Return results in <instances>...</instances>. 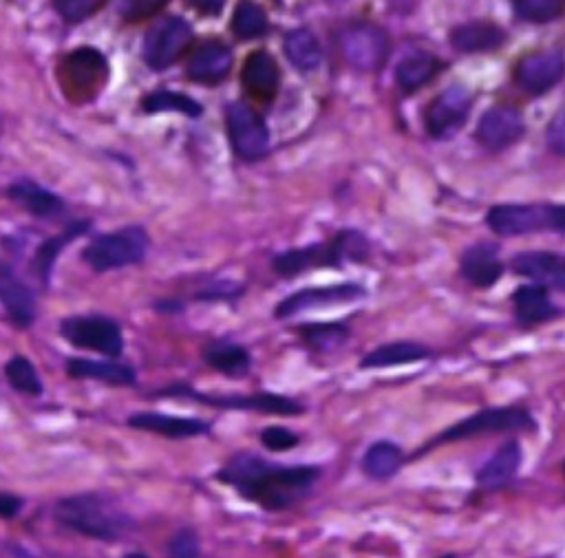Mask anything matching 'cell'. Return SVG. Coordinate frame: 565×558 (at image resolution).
Instances as JSON below:
<instances>
[{
    "instance_id": "cell-1",
    "label": "cell",
    "mask_w": 565,
    "mask_h": 558,
    "mask_svg": "<svg viewBox=\"0 0 565 558\" xmlns=\"http://www.w3.org/2000/svg\"><path fill=\"white\" fill-rule=\"evenodd\" d=\"M217 479L232 486L243 499L279 512L305 499L321 479L318 466H272L257 455H234L217 472Z\"/></svg>"
},
{
    "instance_id": "cell-2",
    "label": "cell",
    "mask_w": 565,
    "mask_h": 558,
    "mask_svg": "<svg viewBox=\"0 0 565 558\" xmlns=\"http://www.w3.org/2000/svg\"><path fill=\"white\" fill-rule=\"evenodd\" d=\"M53 517L62 528L95 541H120L133 530L131 514L104 492H80L60 499Z\"/></svg>"
},
{
    "instance_id": "cell-3",
    "label": "cell",
    "mask_w": 565,
    "mask_h": 558,
    "mask_svg": "<svg viewBox=\"0 0 565 558\" xmlns=\"http://www.w3.org/2000/svg\"><path fill=\"white\" fill-rule=\"evenodd\" d=\"M539 422L532 411L524 404H506V406H486V409L477 411L462 420L446 426L444 431L426 439L415 453L411 461H418L424 455H429L431 450L451 446L457 442H466V439L484 437V435H504V433H537Z\"/></svg>"
},
{
    "instance_id": "cell-4",
    "label": "cell",
    "mask_w": 565,
    "mask_h": 558,
    "mask_svg": "<svg viewBox=\"0 0 565 558\" xmlns=\"http://www.w3.org/2000/svg\"><path fill=\"white\" fill-rule=\"evenodd\" d=\"M369 256V243L358 230L338 232L329 243L307 245V248L287 250L274 259V272L285 278L298 276L309 270L325 267H343V263H362Z\"/></svg>"
},
{
    "instance_id": "cell-5",
    "label": "cell",
    "mask_w": 565,
    "mask_h": 558,
    "mask_svg": "<svg viewBox=\"0 0 565 558\" xmlns=\"http://www.w3.org/2000/svg\"><path fill=\"white\" fill-rule=\"evenodd\" d=\"M151 239L140 225H126V228L102 234L91 241L82 252V259L95 272L122 270L144 261Z\"/></svg>"
},
{
    "instance_id": "cell-6",
    "label": "cell",
    "mask_w": 565,
    "mask_h": 558,
    "mask_svg": "<svg viewBox=\"0 0 565 558\" xmlns=\"http://www.w3.org/2000/svg\"><path fill=\"white\" fill-rule=\"evenodd\" d=\"M60 89L76 104H84L100 95L109 80V62L98 49L80 47L62 58L58 67Z\"/></svg>"
},
{
    "instance_id": "cell-7",
    "label": "cell",
    "mask_w": 565,
    "mask_h": 558,
    "mask_svg": "<svg viewBox=\"0 0 565 558\" xmlns=\"http://www.w3.org/2000/svg\"><path fill=\"white\" fill-rule=\"evenodd\" d=\"M60 336L73 347L98 351L113 360L124 351L122 329L109 316H69L60 323Z\"/></svg>"
},
{
    "instance_id": "cell-8",
    "label": "cell",
    "mask_w": 565,
    "mask_h": 558,
    "mask_svg": "<svg viewBox=\"0 0 565 558\" xmlns=\"http://www.w3.org/2000/svg\"><path fill=\"white\" fill-rule=\"evenodd\" d=\"M159 395H179V397H193L197 402H204L208 406H217V409H232V411H259L268 415H301L305 413V406L301 402L292 400L285 395L274 393H259V395H201L190 389L188 384L168 386V389L159 391Z\"/></svg>"
},
{
    "instance_id": "cell-9",
    "label": "cell",
    "mask_w": 565,
    "mask_h": 558,
    "mask_svg": "<svg viewBox=\"0 0 565 558\" xmlns=\"http://www.w3.org/2000/svg\"><path fill=\"white\" fill-rule=\"evenodd\" d=\"M557 206L550 203H508L488 210L486 223L499 236H526L554 232Z\"/></svg>"
},
{
    "instance_id": "cell-10",
    "label": "cell",
    "mask_w": 565,
    "mask_h": 558,
    "mask_svg": "<svg viewBox=\"0 0 565 558\" xmlns=\"http://www.w3.org/2000/svg\"><path fill=\"white\" fill-rule=\"evenodd\" d=\"M193 38V27L186 20L175 16L159 20L144 40V60L155 71L168 69L193 45Z\"/></svg>"
},
{
    "instance_id": "cell-11",
    "label": "cell",
    "mask_w": 565,
    "mask_h": 558,
    "mask_svg": "<svg viewBox=\"0 0 565 558\" xmlns=\"http://www.w3.org/2000/svg\"><path fill=\"white\" fill-rule=\"evenodd\" d=\"M340 51L358 71H378L389 56V38L371 23L349 25L340 34Z\"/></svg>"
},
{
    "instance_id": "cell-12",
    "label": "cell",
    "mask_w": 565,
    "mask_h": 558,
    "mask_svg": "<svg viewBox=\"0 0 565 558\" xmlns=\"http://www.w3.org/2000/svg\"><path fill=\"white\" fill-rule=\"evenodd\" d=\"M226 122L234 153L245 162H254V159H261L268 153L270 133L257 111H252L245 104L232 102L226 111Z\"/></svg>"
},
{
    "instance_id": "cell-13",
    "label": "cell",
    "mask_w": 565,
    "mask_h": 558,
    "mask_svg": "<svg viewBox=\"0 0 565 558\" xmlns=\"http://www.w3.org/2000/svg\"><path fill=\"white\" fill-rule=\"evenodd\" d=\"M471 106V91L455 84V87L446 89L429 104V109H426V131L435 139L455 135L464 126L468 113H471Z\"/></svg>"
},
{
    "instance_id": "cell-14",
    "label": "cell",
    "mask_w": 565,
    "mask_h": 558,
    "mask_svg": "<svg viewBox=\"0 0 565 558\" xmlns=\"http://www.w3.org/2000/svg\"><path fill=\"white\" fill-rule=\"evenodd\" d=\"M362 296H365V287H360L356 283L309 287V289H301V292L283 298L274 309V318L285 320L296 314H303V311H309V309L347 305V303H354V300H360Z\"/></svg>"
},
{
    "instance_id": "cell-15",
    "label": "cell",
    "mask_w": 565,
    "mask_h": 558,
    "mask_svg": "<svg viewBox=\"0 0 565 558\" xmlns=\"http://www.w3.org/2000/svg\"><path fill=\"white\" fill-rule=\"evenodd\" d=\"M524 464V448L519 439H506L482 466L475 470V484L484 492H497L508 488L517 479Z\"/></svg>"
},
{
    "instance_id": "cell-16",
    "label": "cell",
    "mask_w": 565,
    "mask_h": 558,
    "mask_svg": "<svg viewBox=\"0 0 565 558\" xmlns=\"http://www.w3.org/2000/svg\"><path fill=\"white\" fill-rule=\"evenodd\" d=\"M524 115L515 106H493L479 120L475 137L490 150H504L524 135Z\"/></svg>"
},
{
    "instance_id": "cell-17",
    "label": "cell",
    "mask_w": 565,
    "mask_h": 558,
    "mask_svg": "<svg viewBox=\"0 0 565 558\" xmlns=\"http://www.w3.org/2000/svg\"><path fill=\"white\" fill-rule=\"evenodd\" d=\"M565 58L559 51H537L521 58L515 71V80L528 93H546L563 78Z\"/></svg>"
},
{
    "instance_id": "cell-18",
    "label": "cell",
    "mask_w": 565,
    "mask_h": 558,
    "mask_svg": "<svg viewBox=\"0 0 565 558\" xmlns=\"http://www.w3.org/2000/svg\"><path fill=\"white\" fill-rule=\"evenodd\" d=\"M241 82L252 100L270 102L281 87L279 64L268 51H252L241 67Z\"/></svg>"
},
{
    "instance_id": "cell-19",
    "label": "cell",
    "mask_w": 565,
    "mask_h": 558,
    "mask_svg": "<svg viewBox=\"0 0 565 558\" xmlns=\"http://www.w3.org/2000/svg\"><path fill=\"white\" fill-rule=\"evenodd\" d=\"M513 272L530 278L532 283L565 294V254L557 252H521L513 259Z\"/></svg>"
},
{
    "instance_id": "cell-20",
    "label": "cell",
    "mask_w": 565,
    "mask_h": 558,
    "mask_svg": "<svg viewBox=\"0 0 565 558\" xmlns=\"http://www.w3.org/2000/svg\"><path fill=\"white\" fill-rule=\"evenodd\" d=\"M0 303L7 316L20 329H27L36 320V300L31 289L5 261H0Z\"/></svg>"
},
{
    "instance_id": "cell-21",
    "label": "cell",
    "mask_w": 565,
    "mask_h": 558,
    "mask_svg": "<svg viewBox=\"0 0 565 558\" xmlns=\"http://www.w3.org/2000/svg\"><path fill=\"white\" fill-rule=\"evenodd\" d=\"M129 426L137 431L155 433L170 439H186L210 433V422L199 420V417H179L166 413H135L129 417Z\"/></svg>"
},
{
    "instance_id": "cell-22",
    "label": "cell",
    "mask_w": 565,
    "mask_h": 558,
    "mask_svg": "<svg viewBox=\"0 0 565 558\" xmlns=\"http://www.w3.org/2000/svg\"><path fill=\"white\" fill-rule=\"evenodd\" d=\"M232 69V53L221 40H206L188 60V78L201 84H217L228 78Z\"/></svg>"
},
{
    "instance_id": "cell-23",
    "label": "cell",
    "mask_w": 565,
    "mask_h": 558,
    "mask_svg": "<svg viewBox=\"0 0 565 558\" xmlns=\"http://www.w3.org/2000/svg\"><path fill=\"white\" fill-rule=\"evenodd\" d=\"M460 272L477 289L493 287L504 276V263L499 259L497 245L479 243L468 248L460 259Z\"/></svg>"
},
{
    "instance_id": "cell-24",
    "label": "cell",
    "mask_w": 565,
    "mask_h": 558,
    "mask_svg": "<svg viewBox=\"0 0 565 558\" xmlns=\"http://www.w3.org/2000/svg\"><path fill=\"white\" fill-rule=\"evenodd\" d=\"M513 305H515V320L521 327H537L550 320L559 318L561 309L552 303L548 294V287L530 283L517 287L513 294Z\"/></svg>"
},
{
    "instance_id": "cell-25",
    "label": "cell",
    "mask_w": 565,
    "mask_h": 558,
    "mask_svg": "<svg viewBox=\"0 0 565 558\" xmlns=\"http://www.w3.org/2000/svg\"><path fill=\"white\" fill-rule=\"evenodd\" d=\"M433 356L429 347L420 345V342L411 340H398L389 342V345H380L369 351L365 358L360 360V369H391V367H404V364L424 362Z\"/></svg>"
},
{
    "instance_id": "cell-26",
    "label": "cell",
    "mask_w": 565,
    "mask_h": 558,
    "mask_svg": "<svg viewBox=\"0 0 565 558\" xmlns=\"http://www.w3.org/2000/svg\"><path fill=\"white\" fill-rule=\"evenodd\" d=\"M67 373L76 380H98L115 386H131L137 382V373L129 364L111 360H87L71 358L67 362Z\"/></svg>"
},
{
    "instance_id": "cell-27",
    "label": "cell",
    "mask_w": 565,
    "mask_h": 558,
    "mask_svg": "<svg viewBox=\"0 0 565 558\" xmlns=\"http://www.w3.org/2000/svg\"><path fill=\"white\" fill-rule=\"evenodd\" d=\"M404 464H407V455H404V450L396 442L380 439V442H373L365 450V455H362V461H360V468L373 481H389L398 475Z\"/></svg>"
},
{
    "instance_id": "cell-28",
    "label": "cell",
    "mask_w": 565,
    "mask_h": 558,
    "mask_svg": "<svg viewBox=\"0 0 565 558\" xmlns=\"http://www.w3.org/2000/svg\"><path fill=\"white\" fill-rule=\"evenodd\" d=\"M504 31L493 23H466L462 27L453 29L451 45L464 53H477V51H493L504 45Z\"/></svg>"
},
{
    "instance_id": "cell-29",
    "label": "cell",
    "mask_w": 565,
    "mask_h": 558,
    "mask_svg": "<svg viewBox=\"0 0 565 558\" xmlns=\"http://www.w3.org/2000/svg\"><path fill=\"white\" fill-rule=\"evenodd\" d=\"M204 360L212 369L219 371L226 378H245L250 373L252 358L250 351L241 345H230V342H217L204 351Z\"/></svg>"
},
{
    "instance_id": "cell-30",
    "label": "cell",
    "mask_w": 565,
    "mask_h": 558,
    "mask_svg": "<svg viewBox=\"0 0 565 558\" xmlns=\"http://www.w3.org/2000/svg\"><path fill=\"white\" fill-rule=\"evenodd\" d=\"M9 197H12L16 203H20L27 212L34 214V217L40 219H53L62 214L65 210V203H62L53 192L40 188L31 181H25V184H16L9 188Z\"/></svg>"
},
{
    "instance_id": "cell-31",
    "label": "cell",
    "mask_w": 565,
    "mask_h": 558,
    "mask_svg": "<svg viewBox=\"0 0 565 558\" xmlns=\"http://www.w3.org/2000/svg\"><path fill=\"white\" fill-rule=\"evenodd\" d=\"M283 51L298 71H314L323 60V49L309 29H294L283 40Z\"/></svg>"
},
{
    "instance_id": "cell-32",
    "label": "cell",
    "mask_w": 565,
    "mask_h": 558,
    "mask_svg": "<svg viewBox=\"0 0 565 558\" xmlns=\"http://www.w3.org/2000/svg\"><path fill=\"white\" fill-rule=\"evenodd\" d=\"M440 69L442 62L431 56V53L422 51L400 62V67L396 71V80L404 93H413L422 89L424 84H429L435 75L440 73Z\"/></svg>"
},
{
    "instance_id": "cell-33",
    "label": "cell",
    "mask_w": 565,
    "mask_h": 558,
    "mask_svg": "<svg viewBox=\"0 0 565 558\" xmlns=\"http://www.w3.org/2000/svg\"><path fill=\"white\" fill-rule=\"evenodd\" d=\"M305 345L316 353H334L347 345L349 327L343 323H309L296 329Z\"/></svg>"
},
{
    "instance_id": "cell-34",
    "label": "cell",
    "mask_w": 565,
    "mask_h": 558,
    "mask_svg": "<svg viewBox=\"0 0 565 558\" xmlns=\"http://www.w3.org/2000/svg\"><path fill=\"white\" fill-rule=\"evenodd\" d=\"M230 27L234 36L241 40L259 38L268 31V16H265L263 9L257 3H252V0H241V3L234 7Z\"/></svg>"
},
{
    "instance_id": "cell-35",
    "label": "cell",
    "mask_w": 565,
    "mask_h": 558,
    "mask_svg": "<svg viewBox=\"0 0 565 558\" xmlns=\"http://www.w3.org/2000/svg\"><path fill=\"white\" fill-rule=\"evenodd\" d=\"M5 378L7 382L12 384V389L23 393V395H42L45 386L40 382V375L34 367V362L23 358V356H14L5 364Z\"/></svg>"
},
{
    "instance_id": "cell-36",
    "label": "cell",
    "mask_w": 565,
    "mask_h": 558,
    "mask_svg": "<svg viewBox=\"0 0 565 558\" xmlns=\"http://www.w3.org/2000/svg\"><path fill=\"white\" fill-rule=\"evenodd\" d=\"M84 230H87V228H84V225H71V228L65 234L53 236L51 241L40 245L38 252H36V272H38L42 283L49 281L51 270H53V263H56L58 254L67 248L69 241H73V239H76V236L84 234Z\"/></svg>"
},
{
    "instance_id": "cell-37",
    "label": "cell",
    "mask_w": 565,
    "mask_h": 558,
    "mask_svg": "<svg viewBox=\"0 0 565 558\" xmlns=\"http://www.w3.org/2000/svg\"><path fill=\"white\" fill-rule=\"evenodd\" d=\"M144 111H148V113L177 111V113H184V115H190V117H197V115H201V106L184 93L157 91L153 95H148V98L144 100Z\"/></svg>"
},
{
    "instance_id": "cell-38",
    "label": "cell",
    "mask_w": 565,
    "mask_h": 558,
    "mask_svg": "<svg viewBox=\"0 0 565 558\" xmlns=\"http://www.w3.org/2000/svg\"><path fill=\"white\" fill-rule=\"evenodd\" d=\"M517 14L530 23H550L565 12V0H513Z\"/></svg>"
},
{
    "instance_id": "cell-39",
    "label": "cell",
    "mask_w": 565,
    "mask_h": 558,
    "mask_svg": "<svg viewBox=\"0 0 565 558\" xmlns=\"http://www.w3.org/2000/svg\"><path fill=\"white\" fill-rule=\"evenodd\" d=\"M106 0H53V7L67 23H82L91 18Z\"/></svg>"
},
{
    "instance_id": "cell-40",
    "label": "cell",
    "mask_w": 565,
    "mask_h": 558,
    "mask_svg": "<svg viewBox=\"0 0 565 558\" xmlns=\"http://www.w3.org/2000/svg\"><path fill=\"white\" fill-rule=\"evenodd\" d=\"M170 0H120V16L126 23H140L151 16H157Z\"/></svg>"
},
{
    "instance_id": "cell-41",
    "label": "cell",
    "mask_w": 565,
    "mask_h": 558,
    "mask_svg": "<svg viewBox=\"0 0 565 558\" xmlns=\"http://www.w3.org/2000/svg\"><path fill=\"white\" fill-rule=\"evenodd\" d=\"M261 444L270 450V453H287V450L296 448L301 444V437L285 426H268L261 433Z\"/></svg>"
},
{
    "instance_id": "cell-42",
    "label": "cell",
    "mask_w": 565,
    "mask_h": 558,
    "mask_svg": "<svg viewBox=\"0 0 565 558\" xmlns=\"http://www.w3.org/2000/svg\"><path fill=\"white\" fill-rule=\"evenodd\" d=\"M199 552V536L193 528H181L166 547L168 558H199Z\"/></svg>"
},
{
    "instance_id": "cell-43",
    "label": "cell",
    "mask_w": 565,
    "mask_h": 558,
    "mask_svg": "<svg viewBox=\"0 0 565 558\" xmlns=\"http://www.w3.org/2000/svg\"><path fill=\"white\" fill-rule=\"evenodd\" d=\"M548 144L554 153L565 155V109H561L548 126Z\"/></svg>"
},
{
    "instance_id": "cell-44",
    "label": "cell",
    "mask_w": 565,
    "mask_h": 558,
    "mask_svg": "<svg viewBox=\"0 0 565 558\" xmlns=\"http://www.w3.org/2000/svg\"><path fill=\"white\" fill-rule=\"evenodd\" d=\"M20 510H23V499L0 492V519H14Z\"/></svg>"
},
{
    "instance_id": "cell-45",
    "label": "cell",
    "mask_w": 565,
    "mask_h": 558,
    "mask_svg": "<svg viewBox=\"0 0 565 558\" xmlns=\"http://www.w3.org/2000/svg\"><path fill=\"white\" fill-rule=\"evenodd\" d=\"M188 3L193 5L199 14L217 16L223 9V3H226V0H188Z\"/></svg>"
},
{
    "instance_id": "cell-46",
    "label": "cell",
    "mask_w": 565,
    "mask_h": 558,
    "mask_svg": "<svg viewBox=\"0 0 565 558\" xmlns=\"http://www.w3.org/2000/svg\"><path fill=\"white\" fill-rule=\"evenodd\" d=\"M557 232L565 234V206H557Z\"/></svg>"
},
{
    "instance_id": "cell-47",
    "label": "cell",
    "mask_w": 565,
    "mask_h": 558,
    "mask_svg": "<svg viewBox=\"0 0 565 558\" xmlns=\"http://www.w3.org/2000/svg\"><path fill=\"white\" fill-rule=\"evenodd\" d=\"M124 558H148L146 554H140V552H133V554H126Z\"/></svg>"
},
{
    "instance_id": "cell-48",
    "label": "cell",
    "mask_w": 565,
    "mask_h": 558,
    "mask_svg": "<svg viewBox=\"0 0 565 558\" xmlns=\"http://www.w3.org/2000/svg\"><path fill=\"white\" fill-rule=\"evenodd\" d=\"M440 558H457L455 554H444V556H440Z\"/></svg>"
},
{
    "instance_id": "cell-49",
    "label": "cell",
    "mask_w": 565,
    "mask_h": 558,
    "mask_svg": "<svg viewBox=\"0 0 565 558\" xmlns=\"http://www.w3.org/2000/svg\"><path fill=\"white\" fill-rule=\"evenodd\" d=\"M563 472H565V464H563Z\"/></svg>"
}]
</instances>
